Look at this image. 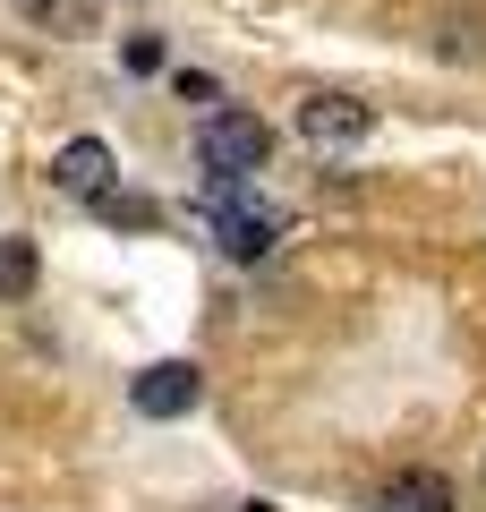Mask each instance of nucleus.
Returning a JSON list of instances; mask_svg holds the SVG:
<instances>
[{
    "mask_svg": "<svg viewBox=\"0 0 486 512\" xmlns=\"http://www.w3.org/2000/svg\"><path fill=\"white\" fill-rule=\"evenodd\" d=\"M265 154H273V128L256 120V111H214V120L197 128V163L214 171V188H239Z\"/></svg>",
    "mask_w": 486,
    "mask_h": 512,
    "instance_id": "1",
    "label": "nucleus"
},
{
    "mask_svg": "<svg viewBox=\"0 0 486 512\" xmlns=\"http://www.w3.org/2000/svg\"><path fill=\"white\" fill-rule=\"evenodd\" d=\"M273 239H282V214L256 205L248 188H222V205H214V248L231 256V265H265Z\"/></svg>",
    "mask_w": 486,
    "mask_h": 512,
    "instance_id": "2",
    "label": "nucleus"
},
{
    "mask_svg": "<svg viewBox=\"0 0 486 512\" xmlns=\"http://www.w3.org/2000/svg\"><path fill=\"white\" fill-rule=\"evenodd\" d=\"M290 120H299L307 146H359L367 128H376V111H367L359 94H299V111H290Z\"/></svg>",
    "mask_w": 486,
    "mask_h": 512,
    "instance_id": "3",
    "label": "nucleus"
},
{
    "mask_svg": "<svg viewBox=\"0 0 486 512\" xmlns=\"http://www.w3.org/2000/svg\"><path fill=\"white\" fill-rule=\"evenodd\" d=\"M128 402H137L145 419H188V410L205 402V376H197L188 359H154L137 384H128Z\"/></svg>",
    "mask_w": 486,
    "mask_h": 512,
    "instance_id": "4",
    "label": "nucleus"
},
{
    "mask_svg": "<svg viewBox=\"0 0 486 512\" xmlns=\"http://www.w3.org/2000/svg\"><path fill=\"white\" fill-rule=\"evenodd\" d=\"M52 180H60V197L103 205L111 188H120V163H111V146H103V137H69V146H60V163H52Z\"/></svg>",
    "mask_w": 486,
    "mask_h": 512,
    "instance_id": "5",
    "label": "nucleus"
},
{
    "mask_svg": "<svg viewBox=\"0 0 486 512\" xmlns=\"http://www.w3.org/2000/svg\"><path fill=\"white\" fill-rule=\"evenodd\" d=\"M376 512H452V478L444 470H393L376 487Z\"/></svg>",
    "mask_w": 486,
    "mask_h": 512,
    "instance_id": "6",
    "label": "nucleus"
},
{
    "mask_svg": "<svg viewBox=\"0 0 486 512\" xmlns=\"http://www.w3.org/2000/svg\"><path fill=\"white\" fill-rule=\"evenodd\" d=\"M35 274H43L35 239H0V299H26V291H35Z\"/></svg>",
    "mask_w": 486,
    "mask_h": 512,
    "instance_id": "7",
    "label": "nucleus"
},
{
    "mask_svg": "<svg viewBox=\"0 0 486 512\" xmlns=\"http://www.w3.org/2000/svg\"><path fill=\"white\" fill-rule=\"evenodd\" d=\"M94 214H103L111 231H154V222H162V205H154V197H137V188H111V197L94 205Z\"/></svg>",
    "mask_w": 486,
    "mask_h": 512,
    "instance_id": "8",
    "label": "nucleus"
},
{
    "mask_svg": "<svg viewBox=\"0 0 486 512\" xmlns=\"http://www.w3.org/2000/svg\"><path fill=\"white\" fill-rule=\"evenodd\" d=\"M120 69H128V77H154V69H162V43H154V35H128V43H120Z\"/></svg>",
    "mask_w": 486,
    "mask_h": 512,
    "instance_id": "9",
    "label": "nucleus"
},
{
    "mask_svg": "<svg viewBox=\"0 0 486 512\" xmlns=\"http://www.w3.org/2000/svg\"><path fill=\"white\" fill-rule=\"evenodd\" d=\"M214 512H273V504H214Z\"/></svg>",
    "mask_w": 486,
    "mask_h": 512,
    "instance_id": "10",
    "label": "nucleus"
}]
</instances>
